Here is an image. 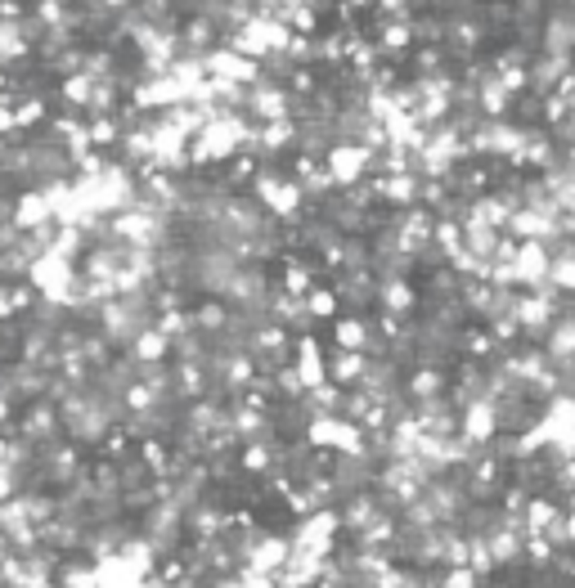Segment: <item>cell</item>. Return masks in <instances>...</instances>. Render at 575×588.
Returning a JSON list of instances; mask_svg holds the SVG:
<instances>
[{
    "label": "cell",
    "instance_id": "7a4b0ae2",
    "mask_svg": "<svg viewBox=\"0 0 575 588\" xmlns=\"http://www.w3.org/2000/svg\"><path fill=\"white\" fill-rule=\"evenodd\" d=\"M297 377H302V386L311 391V386H320V382H329V364H324V355H320V342L315 337H302L297 342Z\"/></svg>",
    "mask_w": 575,
    "mask_h": 588
},
{
    "label": "cell",
    "instance_id": "5b68a950",
    "mask_svg": "<svg viewBox=\"0 0 575 588\" xmlns=\"http://www.w3.org/2000/svg\"><path fill=\"white\" fill-rule=\"evenodd\" d=\"M441 373H432V368H423V373H414V382H409V395L414 400H432V395H441Z\"/></svg>",
    "mask_w": 575,
    "mask_h": 588
},
{
    "label": "cell",
    "instance_id": "6da1fadb",
    "mask_svg": "<svg viewBox=\"0 0 575 588\" xmlns=\"http://www.w3.org/2000/svg\"><path fill=\"white\" fill-rule=\"evenodd\" d=\"M369 162H373V153L364 144H355V139L329 144V153H324V171L333 175V185H355L369 171Z\"/></svg>",
    "mask_w": 575,
    "mask_h": 588
},
{
    "label": "cell",
    "instance_id": "277c9868",
    "mask_svg": "<svg viewBox=\"0 0 575 588\" xmlns=\"http://www.w3.org/2000/svg\"><path fill=\"white\" fill-rule=\"evenodd\" d=\"M306 315L311 319H333L338 315V292L333 288H311L306 292Z\"/></svg>",
    "mask_w": 575,
    "mask_h": 588
},
{
    "label": "cell",
    "instance_id": "3957f363",
    "mask_svg": "<svg viewBox=\"0 0 575 588\" xmlns=\"http://www.w3.org/2000/svg\"><path fill=\"white\" fill-rule=\"evenodd\" d=\"M333 337H338V351H369V324L364 319H338Z\"/></svg>",
    "mask_w": 575,
    "mask_h": 588
}]
</instances>
